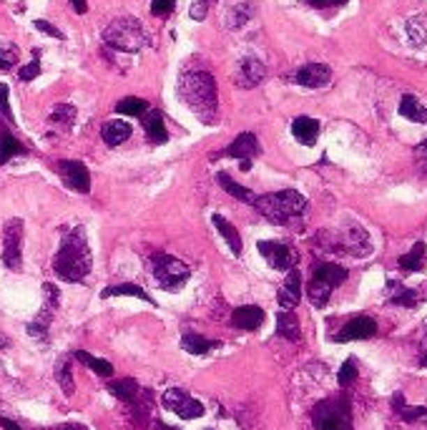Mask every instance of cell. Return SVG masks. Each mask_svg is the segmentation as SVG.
Returning a JSON list of instances; mask_svg holds the SVG:
<instances>
[{
	"label": "cell",
	"instance_id": "17",
	"mask_svg": "<svg viewBox=\"0 0 427 430\" xmlns=\"http://www.w3.org/2000/svg\"><path fill=\"white\" fill-rule=\"evenodd\" d=\"M264 76H267V69H264V63L259 61V58H244V61L239 63L237 86H241V88H257L259 83L264 81Z\"/></svg>",
	"mask_w": 427,
	"mask_h": 430
},
{
	"label": "cell",
	"instance_id": "30",
	"mask_svg": "<svg viewBox=\"0 0 427 430\" xmlns=\"http://www.w3.org/2000/svg\"><path fill=\"white\" fill-rule=\"evenodd\" d=\"M131 124L128 121H108V124H103V131H100V136H103V141L108 143V146H119V143H123L126 138L131 136Z\"/></svg>",
	"mask_w": 427,
	"mask_h": 430
},
{
	"label": "cell",
	"instance_id": "40",
	"mask_svg": "<svg viewBox=\"0 0 427 430\" xmlns=\"http://www.w3.org/2000/svg\"><path fill=\"white\" fill-rule=\"evenodd\" d=\"M38 73H40V50H33V61L18 71V78L28 83V81H36Z\"/></svg>",
	"mask_w": 427,
	"mask_h": 430
},
{
	"label": "cell",
	"instance_id": "21",
	"mask_svg": "<svg viewBox=\"0 0 427 430\" xmlns=\"http://www.w3.org/2000/svg\"><path fill=\"white\" fill-rule=\"evenodd\" d=\"M20 154H28L25 143L13 136L10 126L8 124L0 126V166H6L10 159H15V156H20Z\"/></svg>",
	"mask_w": 427,
	"mask_h": 430
},
{
	"label": "cell",
	"instance_id": "47",
	"mask_svg": "<svg viewBox=\"0 0 427 430\" xmlns=\"http://www.w3.org/2000/svg\"><path fill=\"white\" fill-rule=\"evenodd\" d=\"M420 365L427 368V330H425V337H422V345H420Z\"/></svg>",
	"mask_w": 427,
	"mask_h": 430
},
{
	"label": "cell",
	"instance_id": "14",
	"mask_svg": "<svg viewBox=\"0 0 427 430\" xmlns=\"http://www.w3.org/2000/svg\"><path fill=\"white\" fill-rule=\"evenodd\" d=\"M377 335V322L367 315L352 317L350 322H345V327L334 335V343H352V340H370Z\"/></svg>",
	"mask_w": 427,
	"mask_h": 430
},
{
	"label": "cell",
	"instance_id": "24",
	"mask_svg": "<svg viewBox=\"0 0 427 430\" xmlns=\"http://www.w3.org/2000/svg\"><path fill=\"white\" fill-rule=\"evenodd\" d=\"M392 410H395L405 423H420V420H427V408L425 406H407L402 393L392 395Z\"/></svg>",
	"mask_w": 427,
	"mask_h": 430
},
{
	"label": "cell",
	"instance_id": "11",
	"mask_svg": "<svg viewBox=\"0 0 427 430\" xmlns=\"http://www.w3.org/2000/svg\"><path fill=\"white\" fill-rule=\"evenodd\" d=\"M259 138L254 136V134H239L237 138H234L232 143H229V146H226L224 151H219V154H214L211 159H239V164H241V169H244V171H249L251 169V159H254V156L259 154Z\"/></svg>",
	"mask_w": 427,
	"mask_h": 430
},
{
	"label": "cell",
	"instance_id": "10",
	"mask_svg": "<svg viewBox=\"0 0 427 430\" xmlns=\"http://www.w3.org/2000/svg\"><path fill=\"white\" fill-rule=\"evenodd\" d=\"M161 403L166 410H171L181 420H196L204 415V406H201L196 398H191L186 390H181V387H169V390L163 393Z\"/></svg>",
	"mask_w": 427,
	"mask_h": 430
},
{
	"label": "cell",
	"instance_id": "43",
	"mask_svg": "<svg viewBox=\"0 0 427 430\" xmlns=\"http://www.w3.org/2000/svg\"><path fill=\"white\" fill-rule=\"evenodd\" d=\"M209 6H211V0H194L191 3V10H188V15L194 20H204L209 15Z\"/></svg>",
	"mask_w": 427,
	"mask_h": 430
},
{
	"label": "cell",
	"instance_id": "41",
	"mask_svg": "<svg viewBox=\"0 0 427 430\" xmlns=\"http://www.w3.org/2000/svg\"><path fill=\"white\" fill-rule=\"evenodd\" d=\"M8 96H10L8 86H6V83H0V121H6L8 126H13V124H15V119H13L10 101H8Z\"/></svg>",
	"mask_w": 427,
	"mask_h": 430
},
{
	"label": "cell",
	"instance_id": "4",
	"mask_svg": "<svg viewBox=\"0 0 427 430\" xmlns=\"http://www.w3.org/2000/svg\"><path fill=\"white\" fill-rule=\"evenodd\" d=\"M103 43L113 50H123V53H138L151 43L149 33L136 18L131 15H123V18H116L106 25L103 31Z\"/></svg>",
	"mask_w": 427,
	"mask_h": 430
},
{
	"label": "cell",
	"instance_id": "6",
	"mask_svg": "<svg viewBox=\"0 0 427 430\" xmlns=\"http://www.w3.org/2000/svg\"><path fill=\"white\" fill-rule=\"evenodd\" d=\"M317 430H352V408L347 398H329L317 403L312 410Z\"/></svg>",
	"mask_w": 427,
	"mask_h": 430
},
{
	"label": "cell",
	"instance_id": "27",
	"mask_svg": "<svg viewBox=\"0 0 427 430\" xmlns=\"http://www.w3.org/2000/svg\"><path fill=\"white\" fill-rule=\"evenodd\" d=\"M397 264H400V269H405V272H420V269H425V264H427L425 242L412 244V250H410L407 255H402L400 259H397Z\"/></svg>",
	"mask_w": 427,
	"mask_h": 430
},
{
	"label": "cell",
	"instance_id": "37",
	"mask_svg": "<svg viewBox=\"0 0 427 430\" xmlns=\"http://www.w3.org/2000/svg\"><path fill=\"white\" fill-rule=\"evenodd\" d=\"M254 13H257V6L254 3H239V6L232 8V13H229V28H241V25H246L251 18H254Z\"/></svg>",
	"mask_w": 427,
	"mask_h": 430
},
{
	"label": "cell",
	"instance_id": "53",
	"mask_svg": "<svg viewBox=\"0 0 427 430\" xmlns=\"http://www.w3.org/2000/svg\"><path fill=\"white\" fill-rule=\"evenodd\" d=\"M3 347H8V340H6V337H0V350H3Z\"/></svg>",
	"mask_w": 427,
	"mask_h": 430
},
{
	"label": "cell",
	"instance_id": "28",
	"mask_svg": "<svg viewBox=\"0 0 427 430\" xmlns=\"http://www.w3.org/2000/svg\"><path fill=\"white\" fill-rule=\"evenodd\" d=\"M211 222H214V227H216V231H219L221 237H224V242L229 244L232 255H234V257L241 255V237H239V231L232 227V222H226V219L221 217V214H214Z\"/></svg>",
	"mask_w": 427,
	"mask_h": 430
},
{
	"label": "cell",
	"instance_id": "38",
	"mask_svg": "<svg viewBox=\"0 0 427 430\" xmlns=\"http://www.w3.org/2000/svg\"><path fill=\"white\" fill-rule=\"evenodd\" d=\"M146 111H149V103L144 99H136V96L121 99L116 103V113H121V116H144Z\"/></svg>",
	"mask_w": 427,
	"mask_h": 430
},
{
	"label": "cell",
	"instance_id": "15",
	"mask_svg": "<svg viewBox=\"0 0 427 430\" xmlns=\"http://www.w3.org/2000/svg\"><path fill=\"white\" fill-rule=\"evenodd\" d=\"M294 81L304 88H322L332 81V69L324 63H307L294 73Z\"/></svg>",
	"mask_w": 427,
	"mask_h": 430
},
{
	"label": "cell",
	"instance_id": "18",
	"mask_svg": "<svg viewBox=\"0 0 427 430\" xmlns=\"http://www.w3.org/2000/svg\"><path fill=\"white\" fill-rule=\"evenodd\" d=\"M264 310L257 305H244V307H237V310L232 312V324L237 327V330H246V332H254L259 330L264 324Z\"/></svg>",
	"mask_w": 427,
	"mask_h": 430
},
{
	"label": "cell",
	"instance_id": "51",
	"mask_svg": "<svg viewBox=\"0 0 427 430\" xmlns=\"http://www.w3.org/2000/svg\"><path fill=\"white\" fill-rule=\"evenodd\" d=\"M10 69H13V63L8 61V58L0 56V71H10Z\"/></svg>",
	"mask_w": 427,
	"mask_h": 430
},
{
	"label": "cell",
	"instance_id": "29",
	"mask_svg": "<svg viewBox=\"0 0 427 430\" xmlns=\"http://www.w3.org/2000/svg\"><path fill=\"white\" fill-rule=\"evenodd\" d=\"M108 390H111V395H116V398H119L123 406H128V403H133V400L141 395V390H144V387L138 385L133 378H123V380L111 382V385H108Z\"/></svg>",
	"mask_w": 427,
	"mask_h": 430
},
{
	"label": "cell",
	"instance_id": "31",
	"mask_svg": "<svg viewBox=\"0 0 427 430\" xmlns=\"http://www.w3.org/2000/svg\"><path fill=\"white\" fill-rule=\"evenodd\" d=\"M400 116L414 121V124H427V106H422L412 94H405L400 101Z\"/></svg>",
	"mask_w": 427,
	"mask_h": 430
},
{
	"label": "cell",
	"instance_id": "2",
	"mask_svg": "<svg viewBox=\"0 0 427 430\" xmlns=\"http://www.w3.org/2000/svg\"><path fill=\"white\" fill-rule=\"evenodd\" d=\"M179 96L188 106V111L204 124H214L219 113V96H216V81L209 71H186L179 78Z\"/></svg>",
	"mask_w": 427,
	"mask_h": 430
},
{
	"label": "cell",
	"instance_id": "22",
	"mask_svg": "<svg viewBox=\"0 0 427 430\" xmlns=\"http://www.w3.org/2000/svg\"><path fill=\"white\" fill-rule=\"evenodd\" d=\"M292 134L304 146H314L317 138H320V121L309 119V116H299V119L292 121Z\"/></svg>",
	"mask_w": 427,
	"mask_h": 430
},
{
	"label": "cell",
	"instance_id": "45",
	"mask_svg": "<svg viewBox=\"0 0 427 430\" xmlns=\"http://www.w3.org/2000/svg\"><path fill=\"white\" fill-rule=\"evenodd\" d=\"M307 3L312 8H339V6H345L347 0H307Z\"/></svg>",
	"mask_w": 427,
	"mask_h": 430
},
{
	"label": "cell",
	"instance_id": "5",
	"mask_svg": "<svg viewBox=\"0 0 427 430\" xmlns=\"http://www.w3.org/2000/svg\"><path fill=\"white\" fill-rule=\"evenodd\" d=\"M350 277L345 267H339L334 262H314L312 264V280L307 285V297L314 307H324L332 297L334 287H339L342 282Z\"/></svg>",
	"mask_w": 427,
	"mask_h": 430
},
{
	"label": "cell",
	"instance_id": "52",
	"mask_svg": "<svg viewBox=\"0 0 427 430\" xmlns=\"http://www.w3.org/2000/svg\"><path fill=\"white\" fill-rule=\"evenodd\" d=\"M156 428L158 430H176V428H171V425H163V423H156Z\"/></svg>",
	"mask_w": 427,
	"mask_h": 430
},
{
	"label": "cell",
	"instance_id": "32",
	"mask_svg": "<svg viewBox=\"0 0 427 430\" xmlns=\"http://www.w3.org/2000/svg\"><path fill=\"white\" fill-rule=\"evenodd\" d=\"M216 184H219V187L224 189L226 194H232L234 199H239V201L254 204V199H257V194H251L249 189H244L241 184H237V181H234L229 174H224V171H219V174H216Z\"/></svg>",
	"mask_w": 427,
	"mask_h": 430
},
{
	"label": "cell",
	"instance_id": "23",
	"mask_svg": "<svg viewBox=\"0 0 427 430\" xmlns=\"http://www.w3.org/2000/svg\"><path fill=\"white\" fill-rule=\"evenodd\" d=\"M387 289H389V305H397V307H417L420 305L422 294L405 287L402 282H395V280H387Z\"/></svg>",
	"mask_w": 427,
	"mask_h": 430
},
{
	"label": "cell",
	"instance_id": "46",
	"mask_svg": "<svg viewBox=\"0 0 427 430\" xmlns=\"http://www.w3.org/2000/svg\"><path fill=\"white\" fill-rule=\"evenodd\" d=\"M417 162H420L422 171H427V138L417 146Z\"/></svg>",
	"mask_w": 427,
	"mask_h": 430
},
{
	"label": "cell",
	"instance_id": "9",
	"mask_svg": "<svg viewBox=\"0 0 427 430\" xmlns=\"http://www.w3.org/2000/svg\"><path fill=\"white\" fill-rule=\"evenodd\" d=\"M58 299H61V292L53 282H43V310L38 312V317L28 324V335L36 337V340H45L48 337V327L50 320L58 310Z\"/></svg>",
	"mask_w": 427,
	"mask_h": 430
},
{
	"label": "cell",
	"instance_id": "39",
	"mask_svg": "<svg viewBox=\"0 0 427 430\" xmlns=\"http://www.w3.org/2000/svg\"><path fill=\"white\" fill-rule=\"evenodd\" d=\"M357 375H359L357 360H354V357H347L345 365H342V368H339V373H337V382L342 387H347V385H352V382L357 380Z\"/></svg>",
	"mask_w": 427,
	"mask_h": 430
},
{
	"label": "cell",
	"instance_id": "7",
	"mask_svg": "<svg viewBox=\"0 0 427 430\" xmlns=\"http://www.w3.org/2000/svg\"><path fill=\"white\" fill-rule=\"evenodd\" d=\"M151 267H153V277L158 280V285L169 292H176L179 287L186 285V280L191 277V269L188 264H183L181 259H176L171 255H163V252H156L151 255Z\"/></svg>",
	"mask_w": 427,
	"mask_h": 430
},
{
	"label": "cell",
	"instance_id": "8",
	"mask_svg": "<svg viewBox=\"0 0 427 430\" xmlns=\"http://www.w3.org/2000/svg\"><path fill=\"white\" fill-rule=\"evenodd\" d=\"M23 222L20 219H8V224L3 227V264L13 272H18L23 267Z\"/></svg>",
	"mask_w": 427,
	"mask_h": 430
},
{
	"label": "cell",
	"instance_id": "34",
	"mask_svg": "<svg viewBox=\"0 0 427 430\" xmlns=\"http://www.w3.org/2000/svg\"><path fill=\"white\" fill-rule=\"evenodd\" d=\"M73 357L78 362H83L86 368H91L96 375H100V378H111L113 375V365L108 360H100V357H93L91 352H86V350H75Z\"/></svg>",
	"mask_w": 427,
	"mask_h": 430
},
{
	"label": "cell",
	"instance_id": "12",
	"mask_svg": "<svg viewBox=\"0 0 427 430\" xmlns=\"http://www.w3.org/2000/svg\"><path fill=\"white\" fill-rule=\"evenodd\" d=\"M58 174H61L63 184L70 189V192L78 194H88L91 192V171L83 162H73V159H63L56 164Z\"/></svg>",
	"mask_w": 427,
	"mask_h": 430
},
{
	"label": "cell",
	"instance_id": "50",
	"mask_svg": "<svg viewBox=\"0 0 427 430\" xmlns=\"http://www.w3.org/2000/svg\"><path fill=\"white\" fill-rule=\"evenodd\" d=\"M56 430H88V428L81 423H63V425H58Z\"/></svg>",
	"mask_w": 427,
	"mask_h": 430
},
{
	"label": "cell",
	"instance_id": "33",
	"mask_svg": "<svg viewBox=\"0 0 427 430\" xmlns=\"http://www.w3.org/2000/svg\"><path fill=\"white\" fill-rule=\"evenodd\" d=\"M73 121H75V106H70V103H58L48 116V124L61 129V131H68L70 126H73Z\"/></svg>",
	"mask_w": 427,
	"mask_h": 430
},
{
	"label": "cell",
	"instance_id": "25",
	"mask_svg": "<svg viewBox=\"0 0 427 430\" xmlns=\"http://www.w3.org/2000/svg\"><path fill=\"white\" fill-rule=\"evenodd\" d=\"M276 335L284 337V340H292V343H297L301 337L299 320L292 310H282L276 315Z\"/></svg>",
	"mask_w": 427,
	"mask_h": 430
},
{
	"label": "cell",
	"instance_id": "49",
	"mask_svg": "<svg viewBox=\"0 0 427 430\" xmlns=\"http://www.w3.org/2000/svg\"><path fill=\"white\" fill-rule=\"evenodd\" d=\"M0 428H3V430H23L18 423H13L10 418H3V415H0Z\"/></svg>",
	"mask_w": 427,
	"mask_h": 430
},
{
	"label": "cell",
	"instance_id": "48",
	"mask_svg": "<svg viewBox=\"0 0 427 430\" xmlns=\"http://www.w3.org/2000/svg\"><path fill=\"white\" fill-rule=\"evenodd\" d=\"M70 6H73V10L78 13V15H83V13L88 10V0H70Z\"/></svg>",
	"mask_w": 427,
	"mask_h": 430
},
{
	"label": "cell",
	"instance_id": "35",
	"mask_svg": "<svg viewBox=\"0 0 427 430\" xmlns=\"http://www.w3.org/2000/svg\"><path fill=\"white\" fill-rule=\"evenodd\" d=\"M407 38L414 48L427 45V18L422 13L420 15H412V18L407 20Z\"/></svg>",
	"mask_w": 427,
	"mask_h": 430
},
{
	"label": "cell",
	"instance_id": "1",
	"mask_svg": "<svg viewBox=\"0 0 427 430\" xmlns=\"http://www.w3.org/2000/svg\"><path fill=\"white\" fill-rule=\"evenodd\" d=\"M93 255L88 247V237L83 227H73L61 239L56 257H53V272L63 282H83L91 275Z\"/></svg>",
	"mask_w": 427,
	"mask_h": 430
},
{
	"label": "cell",
	"instance_id": "20",
	"mask_svg": "<svg viewBox=\"0 0 427 430\" xmlns=\"http://www.w3.org/2000/svg\"><path fill=\"white\" fill-rule=\"evenodd\" d=\"M141 119H144V131H146V136H149L151 143H163L166 138H169L166 121H163V113L158 111V108H149Z\"/></svg>",
	"mask_w": 427,
	"mask_h": 430
},
{
	"label": "cell",
	"instance_id": "26",
	"mask_svg": "<svg viewBox=\"0 0 427 430\" xmlns=\"http://www.w3.org/2000/svg\"><path fill=\"white\" fill-rule=\"evenodd\" d=\"M221 343H216V340H209V337L204 335H196V332H183L181 335V347L186 350L188 355H207V352H211L214 347H219Z\"/></svg>",
	"mask_w": 427,
	"mask_h": 430
},
{
	"label": "cell",
	"instance_id": "16",
	"mask_svg": "<svg viewBox=\"0 0 427 430\" xmlns=\"http://www.w3.org/2000/svg\"><path fill=\"white\" fill-rule=\"evenodd\" d=\"M276 299H279L282 310H294V307L299 305V299H301V275H299V269L297 267L289 269L287 280H284V285L279 287Z\"/></svg>",
	"mask_w": 427,
	"mask_h": 430
},
{
	"label": "cell",
	"instance_id": "13",
	"mask_svg": "<svg viewBox=\"0 0 427 430\" xmlns=\"http://www.w3.org/2000/svg\"><path fill=\"white\" fill-rule=\"evenodd\" d=\"M259 255L279 272H289L297 264V252L284 242H259Z\"/></svg>",
	"mask_w": 427,
	"mask_h": 430
},
{
	"label": "cell",
	"instance_id": "36",
	"mask_svg": "<svg viewBox=\"0 0 427 430\" xmlns=\"http://www.w3.org/2000/svg\"><path fill=\"white\" fill-rule=\"evenodd\" d=\"M56 382H58V387H61L63 393L68 395V398L75 393L73 373H70V360L68 357H61V360L56 362Z\"/></svg>",
	"mask_w": 427,
	"mask_h": 430
},
{
	"label": "cell",
	"instance_id": "44",
	"mask_svg": "<svg viewBox=\"0 0 427 430\" xmlns=\"http://www.w3.org/2000/svg\"><path fill=\"white\" fill-rule=\"evenodd\" d=\"M33 25H36V28H38V31H40V33H48L50 38H58V41H63V38H66L61 31H58L56 25L48 23V20H36V23H33Z\"/></svg>",
	"mask_w": 427,
	"mask_h": 430
},
{
	"label": "cell",
	"instance_id": "42",
	"mask_svg": "<svg viewBox=\"0 0 427 430\" xmlns=\"http://www.w3.org/2000/svg\"><path fill=\"white\" fill-rule=\"evenodd\" d=\"M176 8V0H153L151 3V13L156 15V18H169L171 13Z\"/></svg>",
	"mask_w": 427,
	"mask_h": 430
},
{
	"label": "cell",
	"instance_id": "3",
	"mask_svg": "<svg viewBox=\"0 0 427 430\" xmlns=\"http://www.w3.org/2000/svg\"><path fill=\"white\" fill-rule=\"evenodd\" d=\"M251 206L274 224H294L307 212V199L294 189H284V192L262 194Z\"/></svg>",
	"mask_w": 427,
	"mask_h": 430
},
{
	"label": "cell",
	"instance_id": "19",
	"mask_svg": "<svg viewBox=\"0 0 427 430\" xmlns=\"http://www.w3.org/2000/svg\"><path fill=\"white\" fill-rule=\"evenodd\" d=\"M100 297H103V299H111V297H136V299H141V302H146V305L156 307L153 297H151V294L146 292L144 287L133 285V282H121V285L106 287V289L100 292Z\"/></svg>",
	"mask_w": 427,
	"mask_h": 430
}]
</instances>
